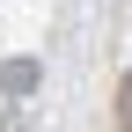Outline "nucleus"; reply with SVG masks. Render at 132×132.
Returning <instances> with one entry per match:
<instances>
[{
  "label": "nucleus",
  "instance_id": "1",
  "mask_svg": "<svg viewBox=\"0 0 132 132\" xmlns=\"http://www.w3.org/2000/svg\"><path fill=\"white\" fill-rule=\"evenodd\" d=\"M37 73H44L37 59H7V66H0V88H7V95H29V88H37Z\"/></svg>",
  "mask_w": 132,
  "mask_h": 132
}]
</instances>
